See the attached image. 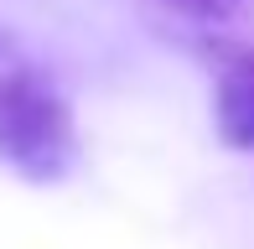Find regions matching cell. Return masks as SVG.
<instances>
[{
    "label": "cell",
    "instance_id": "277c9868",
    "mask_svg": "<svg viewBox=\"0 0 254 249\" xmlns=\"http://www.w3.org/2000/svg\"><path fill=\"white\" fill-rule=\"evenodd\" d=\"M10 52H16V42H10V31L0 26V62H10Z\"/></svg>",
    "mask_w": 254,
    "mask_h": 249
},
{
    "label": "cell",
    "instance_id": "7a4b0ae2",
    "mask_svg": "<svg viewBox=\"0 0 254 249\" xmlns=\"http://www.w3.org/2000/svg\"><path fill=\"white\" fill-rule=\"evenodd\" d=\"M218 135L239 151H254V52L218 47V88H213Z\"/></svg>",
    "mask_w": 254,
    "mask_h": 249
},
{
    "label": "cell",
    "instance_id": "6da1fadb",
    "mask_svg": "<svg viewBox=\"0 0 254 249\" xmlns=\"http://www.w3.org/2000/svg\"><path fill=\"white\" fill-rule=\"evenodd\" d=\"M0 166L21 182L57 187L78 166V120L42 73L0 62Z\"/></svg>",
    "mask_w": 254,
    "mask_h": 249
},
{
    "label": "cell",
    "instance_id": "3957f363",
    "mask_svg": "<svg viewBox=\"0 0 254 249\" xmlns=\"http://www.w3.org/2000/svg\"><path fill=\"white\" fill-rule=\"evenodd\" d=\"M161 5H171L177 16H187V21H223V16L239 10V0H161Z\"/></svg>",
    "mask_w": 254,
    "mask_h": 249
}]
</instances>
